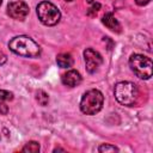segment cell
I'll list each match as a JSON object with an SVG mask.
<instances>
[{
    "label": "cell",
    "instance_id": "cell-13",
    "mask_svg": "<svg viewBox=\"0 0 153 153\" xmlns=\"http://www.w3.org/2000/svg\"><path fill=\"white\" fill-rule=\"evenodd\" d=\"M98 152L100 153H106V152H118V148L114 145L110 143H103L98 147Z\"/></svg>",
    "mask_w": 153,
    "mask_h": 153
},
{
    "label": "cell",
    "instance_id": "cell-2",
    "mask_svg": "<svg viewBox=\"0 0 153 153\" xmlns=\"http://www.w3.org/2000/svg\"><path fill=\"white\" fill-rule=\"evenodd\" d=\"M114 94L116 100L126 106H131L136 103L139 97L137 86L130 81H120L114 87Z\"/></svg>",
    "mask_w": 153,
    "mask_h": 153
},
{
    "label": "cell",
    "instance_id": "cell-3",
    "mask_svg": "<svg viewBox=\"0 0 153 153\" xmlns=\"http://www.w3.org/2000/svg\"><path fill=\"white\" fill-rule=\"evenodd\" d=\"M104 96L99 90H88L80 100V110L85 115H96L103 108Z\"/></svg>",
    "mask_w": 153,
    "mask_h": 153
},
{
    "label": "cell",
    "instance_id": "cell-4",
    "mask_svg": "<svg viewBox=\"0 0 153 153\" xmlns=\"http://www.w3.org/2000/svg\"><path fill=\"white\" fill-rule=\"evenodd\" d=\"M129 66L134 74L143 80H148L153 74L152 60L142 54H133L129 57Z\"/></svg>",
    "mask_w": 153,
    "mask_h": 153
},
{
    "label": "cell",
    "instance_id": "cell-5",
    "mask_svg": "<svg viewBox=\"0 0 153 153\" xmlns=\"http://www.w3.org/2000/svg\"><path fill=\"white\" fill-rule=\"evenodd\" d=\"M36 12H37V17L41 20V23L47 26H54L61 19V13L59 8L50 1L39 2L37 5Z\"/></svg>",
    "mask_w": 153,
    "mask_h": 153
},
{
    "label": "cell",
    "instance_id": "cell-14",
    "mask_svg": "<svg viewBox=\"0 0 153 153\" xmlns=\"http://www.w3.org/2000/svg\"><path fill=\"white\" fill-rule=\"evenodd\" d=\"M13 93L6 90H0V100H12Z\"/></svg>",
    "mask_w": 153,
    "mask_h": 153
},
{
    "label": "cell",
    "instance_id": "cell-15",
    "mask_svg": "<svg viewBox=\"0 0 153 153\" xmlns=\"http://www.w3.org/2000/svg\"><path fill=\"white\" fill-rule=\"evenodd\" d=\"M99 8H100V4H93L90 8H88V11H87V14L88 16H92V14H97V12L99 11Z\"/></svg>",
    "mask_w": 153,
    "mask_h": 153
},
{
    "label": "cell",
    "instance_id": "cell-20",
    "mask_svg": "<svg viewBox=\"0 0 153 153\" xmlns=\"http://www.w3.org/2000/svg\"><path fill=\"white\" fill-rule=\"evenodd\" d=\"M66 1H73V0H66Z\"/></svg>",
    "mask_w": 153,
    "mask_h": 153
},
{
    "label": "cell",
    "instance_id": "cell-12",
    "mask_svg": "<svg viewBox=\"0 0 153 153\" xmlns=\"http://www.w3.org/2000/svg\"><path fill=\"white\" fill-rule=\"evenodd\" d=\"M36 100H37L42 106H45V105L48 104V102H49V96H48L44 91L38 90L37 93H36Z\"/></svg>",
    "mask_w": 153,
    "mask_h": 153
},
{
    "label": "cell",
    "instance_id": "cell-21",
    "mask_svg": "<svg viewBox=\"0 0 153 153\" xmlns=\"http://www.w3.org/2000/svg\"><path fill=\"white\" fill-rule=\"evenodd\" d=\"M1 2H2V0H0V5H1Z\"/></svg>",
    "mask_w": 153,
    "mask_h": 153
},
{
    "label": "cell",
    "instance_id": "cell-17",
    "mask_svg": "<svg viewBox=\"0 0 153 153\" xmlns=\"http://www.w3.org/2000/svg\"><path fill=\"white\" fill-rule=\"evenodd\" d=\"M6 61H7L6 55H5L4 53H1V51H0V66H1V65H4V63H6Z\"/></svg>",
    "mask_w": 153,
    "mask_h": 153
},
{
    "label": "cell",
    "instance_id": "cell-6",
    "mask_svg": "<svg viewBox=\"0 0 153 153\" xmlns=\"http://www.w3.org/2000/svg\"><path fill=\"white\" fill-rule=\"evenodd\" d=\"M84 61H85L86 71L92 74V73H96L98 71L99 66L103 63V57L94 49L86 48L84 50Z\"/></svg>",
    "mask_w": 153,
    "mask_h": 153
},
{
    "label": "cell",
    "instance_id": "cell-10",
    "mask_svg": "<svg viewBox=\"0 0 153 153\" xmlns=\"http://www.w3.org/2000/svg\"><path fill=\"white\" fill-rule=\"evenodd\" d=\"M56 63L61 68H69L73 65V57L71 54H67V53L59 54L56 56Z\"/></svg>",
    "mask_w": 153,
    "mask_h": 153
},
{
    "label": "cell",
    "instance_id": "cell-11",
    "mask_svg": "<svg viewBox=\"0 0 153 153\" xmlns=\"http://www.w3.org/2000/svg\"><path fill=\"white\" fill-rule=\"evenodd\" d=\"M22 151H23V152H26V153H37V152L39 151V145H38V142H36V141H30V142H27V143L23 147Z\"/></svg>",
    "mask_w": 153,
    "mask_h": 153
},
{
    "label": "cell",
    "instance_id": "cell-16",
    "mask_svg": "<svg viewBox=\"0 0 153 153\" xmlns=\"http://www.w3.org/2000/svg\"><path fill=\"white\" fill-rule=\"evenodd\" d=\"M7 112H8V106L4 102L0 100V114L1 115H7Z\"/></svg>",
    "mask_w": 153,
    "mask_h": 153
},
{
    "label": "cell",
    "instance_id": "cell-9",
    "mask_svg": "<svg viewBox=\"0 0 153 153\" xmlns=\"http://www.w3.org/2000/svg\"><path fill=\"white\" fill-rule=\"evenodd\" d=\"M102 22H103V24H104L108 29H110L111 31H114V32H121V29H122V27H121V24H120V22L114 17L112 13H106V14H104Z\"/></svg>",
    "mask_w": 153,
    "mask_h": 153
},
{
    "label": "cell",
    "instance_id": "cell-1",
    "mask_svg": "<svg viewBox=\"0 0 153 153\" xmlns=\"http://www.w3.org/2000/svg\"><path fill=\"white\" fill-rule=\"evenodd\" d=\"M8 48L14 54L23 57H38L41 47L29 36H16L8 42Z\"/></svg>",
    "mask_w": 153,
    "mask_h": 153
},
{
    "label": "cell",
    "instance_id": "cell-8",
    "mask_svg": "<svg viewBox=\"0 0 153 153\" xmlns=\"http://www.w3.org/2000/svg\"><path fill=\"white\" fill-rule=\"evenodd\" d=\"M82 78L80 75V73L75 69H71V71H67L65 74H62L61 76V81L65 86H69V87H74V86H78L80 82H81Z\"/></svg>",
    "mask_w": 153,
    "mask_h": 153
},
{
    "label": "cell",
    "instance_id": "cell-7",
    "mask_svg": "<svg viewBox=\"0 0 153 153\" xmlns=\"http://www.w3.org/2000/svg\"><path fill=\"white\" fill-rule=\"evenodd\" d=\"M29 6L24 1H12L7 5V14L16 20H24L29 14Z\"/></svg>",
    "mask_w": 153,
    "mask_h": 153
},
{
    "label": "cell",
    "instance_id": "cell-19",
    "mask_svg": "<svg viewBox=\"0 0 153 153\" xmlns=\"http://www.w3.org/2000/svg\"><path fill=\"white\" fill-rule=\"evenodd\" d=\"M86 1H87L88 4H92V2H93V0H86Z\"/></svg>",
    "mask_w": 153,
    "mask_h": 153
},
{
    "label": "cell",
    "instance_id": "cell-18",
    "mask_svg": "<svg viewBox=\"0 0 153 153\" xmlns=\"http://www.w3.org/2000/svg\"><path fill=\"white\" fill-rule=\"evenodd\" d=\"M149 1H151V0H135V2H136L139 6H145V5H147Z\"/></svg>",
    "mask_w": 153,
    "mask_h": 153
}]
</instances>
